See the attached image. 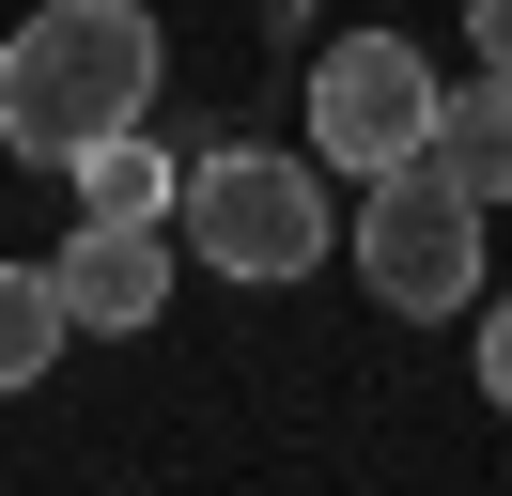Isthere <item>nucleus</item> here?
Returning a JSON list of instances; mask_svg holds the SVG:
<instances>
[{
    "instance_id": "nucleus-1",
    "label": "nucleus",
    "mask_w": 512,
    "mask_h": 496,
    "mask_svg": "<svg viewBox=\"0 0 512 496\" xmlns=\"http://www.w3.org/2000/svg\"><path fill=\"white\" fill-rule=\"evenodd\" d=\"M171 78V31L156 0H47V16L0 31V155L32 171H78L94 140H125Z\"/></svg>"
},
{
    "instance_id": "nucleus-2",
    "label": "nucleus",
    "mask_w": 512,
    "mask_h": 496,
    "mask_svg": "<svg viewBox=\"0 0 512 496\" xmlns=\"http://www.w3.org/2000/svg\"><path fill=\"white\" fill-rule=\"evenodd\" d=\"M171 233H187V264L249 279V295H280V279L326 264V155H280V140H233L187 171V202H171Z\"/></svg>"
},
{
    "instance_id": "nucleus-3",
    "label": "nucleus",
    "mask_w": 512,
    "mask_h": 496,
    "mask_svg": "<svg viewBox=\"0 0 512 496\" xmlns=\"http://www.w3.org/2000/svg\"><path fill=\"white\" fill-rule=\"evenodd\" d=\"M481 217H497V202H466L435 155L373 171V217H357V279H373V310H404V326L481 310Z\"/></svg>"
},
{
    "instance_id": "nucleus-4",
    "label": "nucleus",
    "mask_w": 512,
    "mask_h": 496,
    "mask_svg": "<svg viewBox=\"0 0 512 496\" xmlns=\"http://www.w3.org/2000/svg\"><path fill=\"white\" fill-rule=\"evenodd\" d=\"M435 93H450V78L404 47V31H342V47L311 62V155H326V171H357V186L404 171V155L435 140Z\"/></svg>"
},
{
    "instance_id": "nucleus-5",
    "label": "nucleus",
    "mask_w": 512,
    "mask_h": 496,
    "mask_svg": "<svg viewBox=\"0 0 512 496\" xmlns=\"http://www.w3.org/2000/svg\"><path fill=\"white\" fill-rule=\"evenodd\" d=\"M47 279H63L78 341H140L171 310V217H78V233L47 248Z\"/></svg>"
},
{
    "instance_id": "nucleus-6",
    "label": "nucleus",
    "mask_w": 512,
    "mask_h": 496,
    "mask_svg": "<svg viewBox=\"0 0 512 496\" xmlns=\"http://www.w3.org/2000/svg\"><path fill=\"white\" fill-rule=\"evenodd\" d=\"M419 155H435L466 202H512V78H497V62H481L466 93H435V140H419Z\"/></svg>"
},
{
    "instance_id": "nucleus-7",
    "label": "nucleus",
    "mask_w": 512,
    "mask_h": 496,
    "mask_svg": "<svg viewBox=\"0 0 512 496\" xmlns=\"http://www.w3.org/2000/svg\"><path fill=\"white\" fill-rule=\"evenodd\" d=\"M78 341V310H63V279L47 264H0V403L16 388H47V357Z\"/></svg>"
},
{
    "instance_id": "nucleus-8",
    "label": "nucleus",
    "mask_w": 512,
    "mask_h": 496,
    "mask_svg": "<svg viewBox=\"0 0 512 496\" xmlns=\"http://www.w3.org/2000/svg\"><path fill=\"white\" fill-rule=\"evenodd\" d=\"M171 202H187V171H171V155L140 140V124L78 155V217H171Z\"/></svg>"
},
{
    "instance_id": "nucleus-9",
    "label": "nucleus",
    "mask_w": 512,
    "mask_h": 496,
    "mask_svg": "<svg viewBox=\"0 0 512 496\" xmlns=\"http://www.w3.org/2000/svg\"><path fill=\"white\" fill-rule=\"evenodd\" d=\"M481 403H497V419H512V295L481 310Z\"/></svg>"
},
{
    "instance_id": "nucleus-10",
    "label": "nucleus",
    "mask_w": 512,
    "mask_h": 496,
    "mask_svg": "<svg viewBox=\"0 0 512 496\" xmlns=\"http://www.w3.org/2000/svg\"><path fill=\"white\" fill-rule=\"evenodd\" d=\"M466 47H481V62L512 78V0H466Z\"/></svg>"
}]
</instances>
